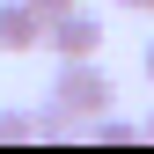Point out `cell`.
I'll use <instances>...</instances> for the list:
<instances>
[{
	"instance_id": "obj_1",
	"label": "cell",
	"mask_w": 154,
	"mask_h": 154,
	"mask_svg": "<svg viewBox=\"0 0 154 154\" xmlns=\"http://www.w3.org/2000/svg\"><path fill=\"white\" fill-rule=\"evenodd\" d=\"M110 95H118V81H110L95 59H59V73H51V103H59L73 125H95V118L110 110Z\"/></svg>"
},
{
	"instance_id": "obj_2",
	"label": "cell",
	"mask_w": 154,
	"mask_h": 154,
	"mask_svg": "<svg viewBox=\"0 0 154 154\" xmlns=\"http://www.w3.org/2000/svg\"><path fill=\"white\" fill-rule=\"evenodd\" d=\"M44 44L59 51V59H95V51H103V15H88V8L59 15V22H44Z\"/></svg>"
},
{
	"instance_id": "obj_3",
	"label": "cell",
	"mask_w": 154,
	"mask_h": 154,
	"mask_svg": "<svg viewBox=\"0 0 154 154\" xmlns=\"http://www.w3.org/2000/svg\"><path fill=\"white\" fill-rule=\"evenodd\" d=\"M44 44V15L29 0H0V51H37Z\"/></svg>"
},
{
	"instance_id": "obj_4",
	"label": "cell",
	"mask_w": 154,
	"mask_h": 154,
	"mask_svg": "<svg viewBox=\"0 0 154 154\" xmlns=\"http://www.w3.org/2000/svg\"><path fill=\"white\" fill-rule=\"evenodd\" d=\"M88 132H95L103 147H125V140H140V125H132V118H118V110H103V118H95Z\"/></svg>"
},
{
	"instance_id": "obj_5",
	"label": "cell",
	"mask_w": 154,
	"mask_h": 154,
	"mask_svg": "<svg viewBox=\"0 0 154 154\" xmlns=\"http://www.w3.org/2000/svg\"><path fill=\"white\" fill-rule=\"evenodd\" d=\"M37 132V110H15V103H0V147L8 140H29Z\"/></svg>"
},
{
	"instance_id": "obj_6",
	"label": "cell",
	"mask_w": 154,
	"mask_h": 154,
	"mask_svg": "<svg viewBox=\"0 0 154 154\" xmlns=\"http://www.w3.org/2000/svg\"><path fill=\"white\" fill-rule=\"evenodd\" d=\"M37 132H44V140H66V132H73V118H66L59 103H44V110H37Z\"/></svg>"
},
{
	"instance_id": "obj_7",
	"label": "cell",
	"mask_w": 154,
	"mask_h": 154,
	"mask_svg": "<svg viewBox=\"0 0 154 154\" xmlns=\"http://www.w3.org/2000/svg\"><path fill=\"white\" fill-rule=\"evenodd\" d=\"M29 8L44 15V22H59V15H73V8H81V0H29Z\"/></svg>"
},
{
	"instance_id": "obj_8",
	"label": "cell",
	"mask_w": 154,
	"mask_h": 154,
	"mask_svg": "<svg viewBox=\"0 0 154 154\" xmlns=\"http://www.w3.org/2000/svg\"><path fill=\"white\" fill-rule=\"evenodd\" d=\"M118 8H125V15H154V0H118Z\"/></svg>"
},
{
	"instance_id": "obj_9",
	"label": "cell",
	"mask_w": 154,
	"mask_h": 154,
	"mask_svg": "<svg viewBox=\"0 0 154 154\" xmlns=\"http://www.w3.org/2000/svg\"><path fill=\"white\" fill-rule=\"evenodd\" d=\"M140 66H147V81H154V37H147V51H140Z\"/></svg>"
},
{
	"instance_id": "obj_10",
	"label": "cell",
	"mask_w": 154,
	"mask_h": 154,
	"mask_svg": "<svg viewBox=\"0 0 154 154\" xmlns=\"http://www.w3.org/2000/svg\"><path fill=\"white\" fill-rule=\"evenodd\" d=\"M147 132H154V118H147Z\"/></svg>"
}]
</instances>
